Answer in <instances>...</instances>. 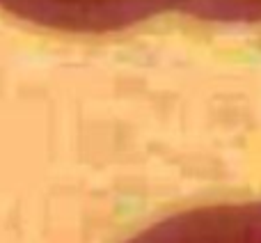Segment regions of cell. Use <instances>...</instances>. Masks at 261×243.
<instances>
[{
  "instance_id": "cell-3",
  "label": "cell",
  "mask_w": 261,
  "mask_h": 243,
  "mask_svg": "<svg viewBox=\"0 0 261 243\" xmlns=\"http://www.w3.org/2000/svg\"><path fill=\"white\" fill-rule=\"evenodd\" d=\"M190 16L213 23H261V0H199Z\"/></svg>"
},
{
  "instance_id": "cell-1",
  "label": "cell",
  "mask_w": 261,
  "mask_h": 243,
  "mask_svg": "<svg viewBox=\"0 0 261 243\" xmlns=\"http://www.w3.org/2000/svg\"><path fill=\"white\" fill-rule=\"evenodd\" d=\"M199 0H0V9L46 30L119 32L167 12L193 14Z\"/></svg>"
},
{
  "instance_id": "cell-2",
  "label": "cell",
  "mask_w": 261,
  "mask_h": 243,
  "mask_svg": "<svg viewBox=\"0 0 261 243\" xmlns=\"http://www.w3.org/2000/svg\"><path fill=\"white\" fill-rule=\"evenodd\" d=\"M126 243H261V200L186 209L144 227Z\"/></svg>"
}]
</instances>
